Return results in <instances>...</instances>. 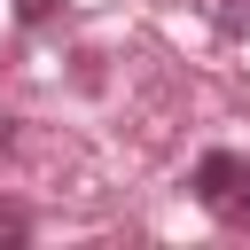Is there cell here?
Returning <instances> with one entry per match:
<instances>
[{
	"label": "cell",
	"mask_w": 250,
	"mask_h": 250,
	"mask_svg": "<svg viewBox=\"0 0 250 250\" xmlns=\"http://www.w3.org/2000/svg\"><path fill=\"white\" fill-rule=\"evenodd\" d=\"M8 148H16V125H8V117H0V156H8Z\"/></svg>",
	"instance_id": "277c9868"
},
{
	"label": "cell",
	"mask_w": 250,
	"mask_h": 250,
	"mask_svg": "<svg viewBox=\"0 0 250 250\" xmlns=\"http://www.w3.org/2000/svg\"><path fill=\"white\" fill-rule=\"evenodd\" d=\"M23 234H31V219H23V211H8V203H0V242H23Z\"/></svg>",
	"instance_id": "7a4b0ae2"
},
{
	"label": "cell",
	"mask_w": 250,
	"mask_h": 250,
	"mask_svg": "<svg viewBox=\"0 0 250 250\" xmlns=\"http://www.w3.org/2000/svg\"><path fill=\"white\" fill-rule=\"evenodd\" d=\"M55 16V0H16V23H47Z\"/></svg>",
	"instance_id": "3957f363"
},
{
	"label": "cell",
	"mask_w": 250,
	"mask_h": 250,
	"mask_svg": "<svg viewBox=\"0 0 250 250\" xmlns=\"http://www.w3.org/2000/svg\"><path fill=\"white\" fill-rule=\"evenodd\" d=\"M195 195H203L219 219H250V164L227 156V148H211V156L195 164Z\"/></svg>",
	"instance_id": "6da1fadb"
}]
</instances>
